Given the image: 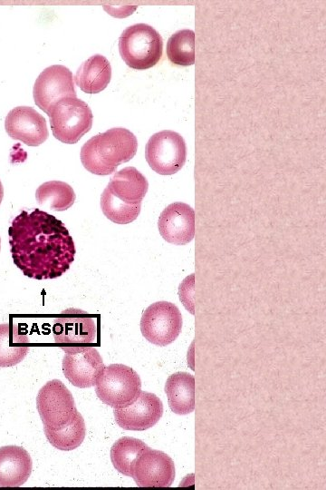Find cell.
I'll list each match as a JSON object with an SVG mask.
<instances>
[{
    "label": "cell",
    "instance_id": "1",
    "mask_svg": "<svg viewBox=\"0 0 326 490\" xmlns=\"http://www.w3.org/2000/svg\"><path fill=\"white\" fill-rule=\"evenodd\" d=\"M15 266L35 279H56L70 269L76 252L62 220L39 209L22 211L8 229Z\"/></svg>",
    "mask_w": 326,
    "mask_h": 490
},
{
    "label": "cell",
    "instance_id": "2",
    "mask_svg": "<svg viewBox=\"0 0 326 490\" xmlns=\"http://www.w3.org/2000/svg\"><path fill=\"white\" fill-rule=\"evenodd\" d=\"M136 136L125 128H111L88 140L82 147L83 167L96 175H109L136 154Z\"/></svg>",
    "mask_w": 326,
    "mask_h": 490
},
{
    "label": "cell",
    "instance_id": "3",
    "mask_svg": "<svg viewBox=\"0 0 326 490\" xmlns=\"http://www.w3.org/2000/svg\"><path fill=\"white\" fill-rule=\"evenodd\" d=\"M119 50L125 64L136 70L154 66L163 50L161 35L152 26L136 24L127 27L119 39Z\"/></svg>",
    "mask_w": 326,
    "mask_h": 490
},
{
    "label": "cell",
    "instance_id": "4",
    "mask_svg": "<svg viewBox=\"0 0 326 490\" xmlns=\"http://www.w3.org/2000/svg\"><path fill=\"white\" fill-rule=\"evenodd\" d=\"M53 336L65 353L81 352L97 343V322L82 309H67L54 318Z\"/></svg>",
    "mask_w": 326,
    "mask_h": 490
},
{
    "label": "cell",
    "instance_id": "5",
    "mask_svg": "<svg viewBox=\"0 0 326 490\" xmlns=\"http://www.w3.org/2000/svg\"><path fill=\"white\" fill-rule=\"evenodd\" d=\"M141 391L139 374L123 364H110L104 368L95 384L98 397L116 408L129 406Z\"/></svg>",
    "mask_w": 326,
    "mask_h": 490
},
{
    "label": "cell",
    "instance_id": "6",
    "mask_svg": "<svg viewBox=\"0 0 326 490\" xmlns=\"http://www.w3.org/2000/svg\"><path fill=\"white\" fill-rule=\"evenodd\" d=\"M53 136L67 144L76 143L92 125L89 105L77 97L64 98L47 113Z\"/></svg>",
    "mask_w": 326,
    "mask_h": 490
},
{
    "label": "cell",
    "instance_id": "7",
    "mask_svg": "<svg viewBox=\"0 0 326 490\" xmlns=\"http://www.w3.org/2000/svg\"><path fill=\"white\" fill-rule=\"evenodd\" d=\"M36 407L43 426L52 430L68 425L77 413L72 393L58 379L50 380L41 387Z\"/></svg>",
    "mask_w": 326,
    "mask_h": 490
},
{
    "label": "cell",
    "instance_id": "8",
    "mask_svg": "<svg viewBox=\"0 0 326 490\" xmlns=\"http://www.w3.org/2000/svg\"><path fill=\"white\" fill-rule=\"evenodd\" d=\"M149 167L158 174L171 175L185 164L187 146L183 137L171 130L154 133L145 148Z\"/></svg>",
    "mask_w": 326,
    "mask_h": 490
},
{
    "label": "cell",
    "instance_id": "9",
    "mask_svg": "<svg viewBox=\"0 0 326 490\" xmlns=\"http://www.w3.org/2000/svg\"><path fill=\"white\" fill-rule=\"evenodd\" d=\"M182 316L178 308L168 301L149 306L140 319V330L150 343L164 347L172 343L181 332Z\"/></svg>",
    "mask_w": 326,
    "mask_h": 490
},
{
    "label": "cell",
    "instance_id": "10",
    "mask_svg": "<svg viewBox=\"0 0 326 490\" xmlns=\"http://www.w3.org/2000/svg\"><path fill=\"white\" fill-rule=\"evenodd\" d=\"M33 95L35 104L45 113L61 100L76 97L72 72L61 64L45 68L34 83Z\"/></svg>",
    "mask_w": 326,
    "mask_h": 490
},
{
    "label": "cell",
    "instance_id": "11",
    "mask_svg": "<svg viewBox=\"0 0 326 490\" xmlns=\"http://www.w3.org/2000/svg\"><path fill=\"white\" fill-rule=\"evenodd\" d=\"M175 475L171 457L148 446L137 459L132 477L140 487H168L172 485Z\"/></svg>",
    "mask_w": 326,
    "mask_h": 490
},
{
    "label": "cell",
    "instance_id": "12",
    "mask_svg": "<svg viewBox=\"0 0 326 490\" xmlns=\"http://www.w3.org/2000/svg\"><path fill=\"white\" fill-rule=\"evenodd\" d=\"M163 415V404L150 392L140 391L129 406L114 409L116 423L123 429L143 431L154 426Z\"/></svg>",
    "mask_w": 326,
    "mask_h": 490
},
{
    "label": "cell",
    "instance_id": "13",
    "mask_svg": "<svg viewBox=\"0 0 326 490\" xmlns=\"http://www.w3.org/2000/svg\"><path fill=\"white\" fill-rule=\"evenodd\" d=\"M7 134L29 146H38L49 136L46 121L36 110L29 106H17L5 117Z\"/></svg>",
    "mask_w": 326,
    "mask_h": 490
},
{
    "label": "cell",
    "instance_id": "14",
    "mask_svg": "<svg viewBox=\"0 0 326 490\" xmlns=\"http://www.w3.org/2000/svg\"><path fill=\"white\" fill-rule=\"evenodd\" d=\"M158 227L166 241L185 245L190 242L195 235V211L187 203H171L160 213Z\"/></svg>",
    "mask_w": 326,
    "mask_h": 490
},
{
    "label": "cell",
    "instance_id": "15",
    "mask_svg": "<svg viewBox=\"0 0 326 490\" xmlns=\"http://www.w3.org/2000/svg\"><path fill=\"white\" fill-rule=\"evenodd\" d=\"M104 368L102 358L92 347L77 353H66L62 359L65 377L81 388L93 387Z\"/></svg>",
    "mask_w": 326,
    "mask_h": 490
},
{
    "label": "cell",
    "instance_id": "16",
    "mask_svg": "<svg viewBox=\"0 0 326 490\" xmlns=\"http://www.w3.org/2000/svg\"><path fill=\"white\" fill-rule=\"evenodd\" d=\"M33 462L29 453L17 446L0 447V486H21L29 478Z\"/></svg>",
    "mask_w": 326,
    "mask_h": 490
},
{
    "label": "cell",
    "instance_id": "17",
    "mask_svg": "<svg viewBox=\"0 0 326 490\" xmlns=\"http://www.w3.org/2000/svg\"><path fill=\"white\" fill-rule=\"evenodd\" d=\"M122 202L129 205L141 204L148 189L146 177L135 167H126L116 172L106 187Z\"/></svg>",
    "mask_w": 326,
    "mask_h": 490
},
{
    "label": "cell",
    "instance_id": "18",
    "mask_svg": "<svg viewBox=\"0 0 326 490\" xmlns=\"http://www.w3.org/2000/svg\"><path fill=\"white\" fill-rule=\"evenodd\" d=\"M110 78L111 67L108 59L94 54L78 68L74 81L84 93H98L107 87Z\"/></svg>",
    "mask_w": 326,
    "mask_h": 490
},
{
    "label": "cell",
    "instance_id": "19",
    "mask_svg": "<svg viewBox=\"0 0 326 490\" xmlns=\"http://www.w3.org/2000/svg\"><path fill=\"white\" fill-rule=\"evenodd\" d=\"M165 392L172 412L187 415L195 408V377L187 372H176L165 384Z\"/></svg>",
    "mask_w": 326,
    "mask_h": 490
},
{
    "label": "cell",
    "instance_id": "20",
    "mask_svg": "<svg viewBox=\"0 0 326 490\" xmlns=\"http://www.w3.org/2000/svg\"><path fill=\"white\" fill-rule=\"evenodd\" d=\"M30 349V339L26 332L21 331L12 321L0 324V368L20 363Z\"/></svg>",
    "mask_w": 326,
    "mask_h": 490
},
{
    "label": "cell",
    "instance_id": "21",
    "mask_svg": "<svg viewBox=\"0 0 326 490\" xmlns=\"http://www.w3.org/2000/svg\"><path fill=\"white\" fill-rule=\"evenodd\" d=\"M148 446L130 436L118 439L110 448V460L120 474L132 477L135 463Z\"/></svg>",
    "mask_w": 326,
    "mask_h": 490
},
{
    "label": "cell",
    "instance_id": "22",
    "mask_svg": "<svg viewBox=\"0 0 326 490\" xmlns=\"http://www.w3.org/2000/svg\"><path fill=\"white\" fill-rule=\"evenodd\" d=\"M35 198L40 205L47 206L54 211H62L74 203L76 195L68 183L50 181L38 187Z\"/></svg>",
    "mask_w": 326,
    "mask_h": 490
},
{
    "label": "cell",
    "instance_id": "23",
    "mask_svg": "<svg viewBox=\"0 0 326 490\" xmlns=\"http://www.w3.org/2000/svg\"><path fill=\"white\" fill-rule=\"evenodd\" d=\"M43 429L50 444L62 451L77 448L83 442L86 436L85 422L78 411L73 419L62 428L52 430L44 426Z\"/></svg>",
    "mask_w": 326,
    "mask_h": 490
},
{
    "label": "cell",
    "instance_id": "24",
    "mask_svg": "<svg viewBox=\"0 0 326 490\" xmlns=\"http://www.w3.org/2000/svg\"><path fill=\"white\" fill-rule=\"evenodd\" d=\"M167 56L177 65L189 66L195 64V33L183 29L174 33L167 42Z\"/></svg>",
    "mask_w": 326,
    "mask_h": 490
},
{
    "label": "cell",
    "instance_id": "25",
    "mask_svg": "<svg viewBox=\"0 0 326 490\" xmlns=\"http://www.w3.org/2000/svg\"><path fill=\"white\" fill-rule=\"evenodd\" d=\"M101 208L106 218L112 222L128 224L138 218L140 213L141 204H126L105 188L101 196Z\"/></svg>",
    "mask_w": 326,
    "mask_h": 490
},
{
    "label": "cell",
    "instance_id": "26",
    "mask_svg": "<svg viewBox=\"0 0 326 490\" xmlns=\"http://www.w3.org/2000/svg\"><path fill=\"white\" fill-rule=\"evenodd\" d=\"M3 197H4V188H3V184H2V182L0 181V204L2 202Z\"/></svg>",
    "mask_w": 326,
    "mask_h": 490
},
{
    "label": "cell",
    "instance_id": "27",
    "mask_svg": "<svg viewBox=\"0 0 326 490\" xmlns=\"http://www.w3.org/2000/svg\"><path fill=\"white\" fill-rule=\"evenodd\" d=\"M0 250H1V239H0Z\"/></svg>",
    "mask_w": 326,
    "mask_h": 490
}]
</instances>
